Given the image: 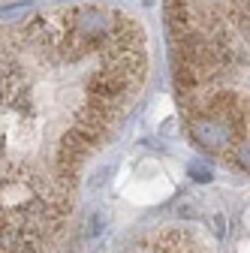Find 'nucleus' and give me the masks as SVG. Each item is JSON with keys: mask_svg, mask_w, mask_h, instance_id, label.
Wrapping results in <instances>:
<instances>
[{"mask_svg": "<svg viewBox=\"0 0 250 253\" xmlns=\"http://www.w3.org/2000/svg\"><path fill=\"white\" fill-rule=\"evenodd\" d=\"M148 76L142 27L106 6L0 21V253H60L87 163Z\"/></svg>", "mask_w": 250, "mask_h": 253, "instance_id": "1", "label": "nucleus"}, {"mask_svg": "<svg viewBox=\"0 0 250 253\" xmlns=\"http://www.w3.org/2000/svg\"><path fill=\"white\" fill-rule=\"evenodd\" d=\"M157 253H199L196 241L184 232H163L157 241H154Z\"/></svg>", "mask_w": 250, "mask_h": 253, "instance_id": "2", "label": "nucleus"}]
</instances>
